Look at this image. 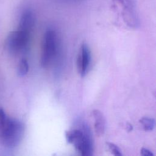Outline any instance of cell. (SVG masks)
I'll use <instances>...</instances> for the list:
<instances>
[{"instance_id": "9c48e42d", "label": "cell", "mask_w": 156, "mask_h": 156, "mask_svg": "<svg viewBox=\"0 0 156 156\" xmlns=\"http://www.w3.org/2000/svg\"><path fill=\"white\" fill-rule=\"evenodd\" d=\"M140 123L146 131H151L155 127V120L151 118L143 117L140 119Z\"/></svg>"}, {"instance_id": "8fae6325", "label": "cell", "mask_w": 156, "mask_h": 156, "mask_svg": "<svg viewBox=\"0 0 156 156\" xmlns=\"http://www.w3.org/2000/svg\"><path fill=\"white\" fill-rule=\"evenodd\" d=\"M107 145L109 149V150L110 151L111 153L112 154H113L115 156H121L122 155L120 149L114 143H107Z\"/></svg>"}, {"instance_id": "3957f363", "label": "cell", "mask_w": 156, "mask_h": 156, "mask_svg": "<svg viewBox=\"0 0 156 156\" xmlns=\"http://www.w3.org/2000/svg\"><path fill=\"white\" fill-rule=\"evenodd\" d=\"M57 35L54 30L49 29L45 32L41 53V65L43 67H47L55 57L57 49Z\"/></svg>"}, {"instance_id": "7c38bea8", "label": "cell", "mask_w": 156, "mask_h": 156, "mask_svg": "<svg viewBox=\"0 0 156 156\" xmlns=\"http://www.w3.org/2000/svg\"><path fill=\"white\" fill-rule=\"evenodd\" d=\"M140 154L143 156H153L154 154L148 149L143 147L140 151Z\"/></svg>"}, {"instance_id": "6da1fadb", "label": "cell", "mask_w": 156, "mask_h": 156, "mask_svg": "<svg viewBox=\"0 0 156 156\" xmlns=\"http://www.w3.org/2000/svg\"><path fill=\"white\" fill-rule=\"evenodd\" d=\"M24 133V126L18 119L9 118L3 108H0V144L12 148L21 141Z\"/></svg>"}, {"instance_id": "ba28073f", "label": "cell", "mask_w": 156, "mask_h": 156, "mask_svg": "<svg viewBox=\"0 0 156 156\" xmlns=\"http://www.w3.org/2000/svg\"><path fill=\"white\" fill-rule=\"evenodd\" d=\"M92 115L94 120V132L98 136L104 135L105 129V119L103 113L98 109H94L92 112Z\"/></svg>"}, {"instance_id": "7a4b0ae2", "label": "cell", "mask_w": 156, "mask_h": 156, "mask_svg": "<svg viewBox=\"0 0 156 156\" xmlns=\"http://www.w3.org/2000/svg\"><path fill=\"white\" fill-rule=\"evenodd\" d=\"M65 137L67 142L73 144L76 151L82 155L88 156L93 154V139L87 125H83L82 129L66 131Z\"/></svg>"}, {"instance_id": "5b68a950", "label": "cell", "mask_w": 156, "mask_h": 156, "mask_svg": "<svg viewBox=\"0 0 156 156\" xmlns=\"http://www.w3.org/2000/svg\"><path fill=\"white\" fill-rule=\"evenodd\" d=\"M122 8V15L124 22L130 27L136 28L140 24L137 12L136 0H115Z\"/></svg>"}, {"instance_id": "30bf717a", "label": "cell", "mask_w": 156, "mask_h": 156, "mask_svg": "<svg viewBox=\"0 0 156 156\" xmlns=\"http://www.w3.org/2000/svg\"><path fill=\"white\" fill-rule=\"evenodd\" d=\"M29 71V64L26 59L23 58L20 60L18 68V74L21 76H25Z\"/></svg>"}, {"instance_id": "52a82bcc", "label": "cell", "mask_w": 156, "mask_h": 156, "mask_svg": "<svg viewBox=\"0 0 156 156\" xmlns=\"http://www.w3.org/2000/svg\"><path fill=\"white\" fill-rule=\"evenodd\" d=\"M35 24V15L30 9L25 10L20 17L18 29L30 32Z\"/></svg>"}, {"instance_id": "277c9868", "label": "cell", "mask_w": 156, "mask_h": 156, "mask_svg": "<svg viewBox=\"0 0 156 156\" xmlns=\"http://www.w3.org/2000/svg\"><path fill=\"white\" fill-rule=\"evenodd\" d=\"M30 32L19 30L10 32L7 37L5 45L12 53H18L24 51L27 46Z\"/></svg>"}, {"instance_id": "8992f818", "label": "cell", "mask_w": 156, "mask_h": 156, "mask_svg": "<svg viewBox=\"0 0 156 156\" xmlns=\"http://www.w3.org/2000/svg\"><path fill=\"white\" fill-rule=\"evenodd\" d=\"M91 59V52L86 44H82L77 59V68L79 73L83 77L87 73Z\"/></svg>"}]
</instances>
